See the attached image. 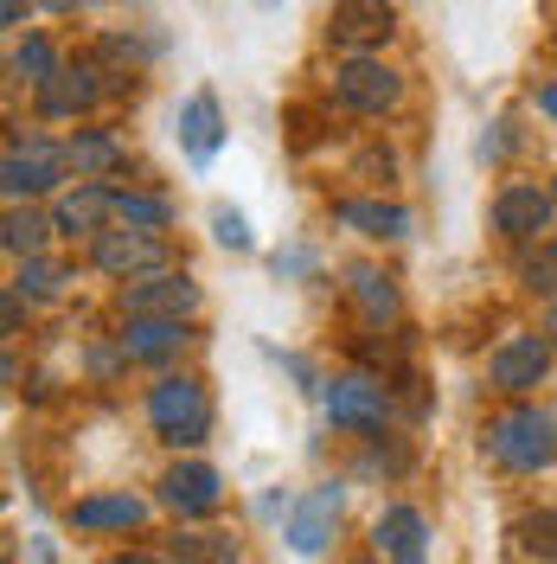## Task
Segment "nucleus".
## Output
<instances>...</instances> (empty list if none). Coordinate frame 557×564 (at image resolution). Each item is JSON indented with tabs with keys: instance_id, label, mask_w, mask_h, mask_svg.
Returning <instances> with one entry per match:
<instances>
[{
	"instance_id": "obj_23",
	"label": "nucleus",
	"mask_w": 557,
	"mask_h": 564,
	"mask_svg": "<svg viewBox=\"0 0 557 564\" xmlns=\"http://www.w3.org/2000/svg\"><path fill=\"white\" fill-rule=\"evenodd\" d=\"M116 218L135 225V231H167L174 206H167V199H148V193H116Z\"/></svg>"
},
{
	"instance_id": "obj_9",
	"label": "nucleus",
	"mask_w": 557,
	"mask_h": 564,
	"mask_svg": "<svg viewBox=\"0 0 557 564\" xmlns=\"http://www.w3.org/2000/svg\"><path fill=\"white\" fill-rule=\"evenodd\" d=\"M391 0H334L327 13V39L347 45V52H365V45H384L391 39Z\"/></svg>"
},
{
	"instance_id": "obj_19",
	"label": "nucleus",
	"mask_w": 557,
	"mask_h": 564,
	"mask_svg": "<svg viewBox=\"0 0 557 564\" xmlns=\"http://www.w3.org/2000/svg\"><path fill=\"white\" fill-rule=\"evenodd\" d=\"M340 225L365 231V238H404V231H411V212L384 206V199H347V206H340Z\"/></svg>"
},
{
	"instance_id": "obj_5",
	"label": "nucleus",
	"mask_w": 557,
	"mask_h": 564,
	"mask_svg": "<svg viewBox=\"0 0 557 564\" xmlns=\"http://www.w3.org/2000/svg\"><path fill=\"white\" fill-rule=\"evenodd\" d=\"M70 167V148H58V141H26V148H7V167H0V180H7V199L20 206V199H33V193H52L58 180H65Z\"/></svg>"
},
{
	"instance_id": "obj_34",
	"label": "nucleus",
	"mask_w": 557,
	"mask_h": 564,
	"mask_svg": "<svg viewBox=\"0 0 557 564\" xmlns=\"http://www.w3.org/2000/svg\"><path fill=\"white\" fill-rule=\"evenodd\" d=\"M39 7H52V13H77V7H90V0H39Z\"/></svg>"
},
{
	"instance_id": "obj_15",
	"label": "nucleus",
	"mask_w": 557,
	"mask_h": 564,
	"mask_svg": "<svg viewBox=\"0 0 557 564\" xmlns=\"http://www.w3.org/2000/svg\"><path fill=\"white\" fill-rule=\"evenodd\" d=\"M116 218V193L109 186H77V193H65L58 199V212H52V225L58 231H70V238H103V225Z\"/></svg>"
},
{
	"instance_id": "obj_8",
	"label": "nucleus",
	"mask_w": 557,
	"mask_h": 564,
	"mask_svg": "<svg viewBox=\"0 0 557 564\" xmlns=\"http://www.w3.org/2000/svg\"><path fill=\"white\" fill-rule=\"evenodd\" d=\"M372 545L384 564H429V520L417 507H384L372 520Z\"/></svg>"
},
{
	"instance_id": "obj_16",
	"label": "nucleus",
	"mask_w": 557,
	"mask_h": 564,
	"mask_svg": "<svg viewBox=\"0 0 557 564\" xmlns=\"http://www.w3.org/2000/svg\"><path fill=\"white\" fill-rule=\"evenodd\" d=\"M97 104V65L84 58V65H58L45 84H39V109L45 116H77V109Z\"/></svg>"
},
{
	"instance_id": "obj_27",
	"label": "nucleus",
	"mask_w": 557,
	"mask_h": 564,
	"mask_svg": "<svg viewBox=\"0 0 557 564\" xmlns=\"http://www.w3.org/2000/svg\"><path fill=\"white\" fill-rule=\"evenodd\" d=\"M520 545H525V552H545V558H557V507H551V513H532V520H520Z\"/></svg>"
},
{
	"instance_id": "obj_13",
	"label": "nucleus",
	"mask_w": 557,
	"mask_h": 564,
	"mask_svg": "<svg viewBox=\"0 0 557 564\" xmlns=\"http://www.w3.org/2000/svg\"><path fill=\"white\" fill-rule=\"evenodd\" d=\"M179 148L193 167H211V154L225 148V116H218V97L211 90H193L186 109H179Z\"/></svg>"
},
{
	"instance_id": "obj_36",
	"label": "nucleus",
	"mask_w": 557,
	"mask_h": 564,
	"mask_svg": "<svg viewBox=\"0 0 557 564\" xmlns=\"http://www.w3.org/2000/svg\"><path fill=\"white\" fill-rule=\"evenodd\" d=\"M365 564H384V558H365Z\"/></svg>"
},
{
	"instance_id": "obj_4",
	"label": "nucleus",
	"mask_w": 557,
	"mask_h": 564,
	"mask_svg": "<svg viewBox=\"0 0 557 564\" xmlns=\"http://www.w3.org/2000/svg\"><path fill=\"white\" fill-rule=\"evenodd\" d=\"M334 97L347 109H359V116H384L404 97V77L391 65H379V58H347V65L334 70Z\"/></svg>"
},
{
	"instance_id": "obj_38",
	"label": "nucleus",
	"mask_w": 557,
	"mask_h": 564,
	"mask_svg": "<svg viewBox=\"0 0 557 564\" xmlns=\"http://www.w3.org/2000/svg\"><path fill=\"white\" fill-rule=\"evenodd\" d=\"M551 564H557V558H551Z\"/></svg>"
},
{
	"instance_id": "obj_26",
	"label": "nucleus",
	"mask_w": 557,
	"mask_h": 564,
	"mask_svg": "<svg viewBox=\"0 0 557 564\" xmlns=\"http://www.w3.org/2000/svg\"><path fill=\"white\" fill-rule=\"evenodd\" d=\"M58 70V58H52V45L45 39H26V45H13V77H26V84H45Z\"/></svg>"
},
{
	"instance_id": "obj_24",
	"label": "nucleus",
	"mask_w": 557,
	"mask_h": 564,
	"mask_svg": "<svg viewBox=\"0 0 557 564\" xmlns=\"http://www.w3.org/2000/svg\"><path fill=\"white\" fill-rule=\"evenodd\" d=\"M70 167H77V174H116V167H122V148L109 135H77L70 141Z\"/></svg>"
},
{
	"instance_id": "obj_10",
	"label": "nucleus",
	"mask_w": 557,
	"mask_h": 564,
	"mask_svg": "<svg viewBox=\"0 0 557 564\" xmlns=\"http://www.w3.org/2000/svg\"><path fill=\"white\" fill-rule=\"evenodd\" d=\"M161 500L174 507L179 520H199V513H211V507L225 500V481H218L211 462H174V468L161 475Z\"/></svg>"
},
{
	"instance_id": "obj_25",
	"label": "nucleus",
	"mask_w": 557,
	"mask_h": 564,
	"mask_svg": "<svg viewBox=\"0 0 557 564\" xmlns=\"http://www.w3.org/2000/svg\"><path fill=\"white\" fill-rule=\"evenodd\" d=\"M65 270H58V263H39V257H26V263H20V276H13V289H20V295H39V302H52V295H65Z\"/></svg>"
},
{
	"instance_id": "obj_11",
	"label": "nucleus",
	"mask_w": 557,
	"mask_h": 564,
	"mask_svg": "<svg viewBox=\"0 0 557 564\" xmlns=\"http://www.w3.org/2000/svg\"><path fill=\"white\" fill-rule=\"evenodd\" d=\"M327 417L347 423V430H384L391 398H384L379 379H334L327 386Z\"/></svg>"
},
{
	"instance_id": "obj_3",
	"label": "nucleus",
	"mask_w": 557,
	"mask_h": 564,
	"mask_svg": "<svg viewBox=\"0 0 557 564\" xmlns=\"http://www.w3.org/2000/svg\"><path fill=\"white\" fill-rule=\"evenodd\" d=\"M90 263L103 270V276H122V282H135V276H161L167 270V245L154 238V231H103V238H90Z\"/></svg>"
},
{
	"instance_id": "obj_31",
	"label": "nucleus",
	"mask_w": 557,
	"mask_h": 564,
	"mask_svg": "<svg viewBox=\"0 0 557 564\" xmlns=\"http://www.w3.org/2000/svg\"><path fill=\"white\" fill-rule=\"evenodd\" d=\"M26 564H58V552H52V539H45V532L26 539Z\"/></svg>"
},
{
	"instance_id": "obj_18",
	"label": "nucleus",
	"mask_w": 557,
	"mask_h": 564,
	"mask_svg": "<svg viewBox=\"0 0 557 564\" xmlns=\"http://www.w3.org/2000/svg\"><path fill=\"white\" fill-rule=\"evenodd\" d=\"M179 347H186V321L141 315V321H129V334H122V359H135V366L167 359V352H179Z\"/></svg>"
},
{
	"instance_id": "obj_12",
	"label": "nucleus",
	"mask_w": 557,
	"mask_h": 564,
	"mask_svg": "<svg viewBox=\"0 0 557 564\" xmlns=\"http://www.w3.org/2000/svg\"><path fill=\"white\" fill-rule=\"evenodd\" d=\"M340 527V488L327 481V488H314L308 500H295V513H288V545L314 558V552H327V539Z\"/></svg>"
},
{
	"instance_id": "obj_7",
	"label": "nucleus",
	"mask_w": 557,
	"mask_h": 564,
	"mask_svg": "<svg viewBox=\"0 0 557 564\" xmlns=\"http://www.w3.org/2000/svg\"><path fill=\"white\" fill-rule=\"evenodd\" d=\"M199 308V282H186V276H148V282H129L122 289V315L141 321V315H161V321H186Z\"/></svg>"
},
{
	"instance_id": "obj_21",
	"label": "nucleus",
	"mask_w": 557,
	"mask_h": 564,
	"mask_svg": "<svg viewBox=\"0 0 557 564\" xmlns=\"http://www.w3.org/2000/svg\"><path fill=\"white\" fill-rule=\"evenodd\" d=\"M352 302L365 308V321L397 315V289H391V276H379V270H352Z\"/></svg>"
},
{
	"instance_id": "obj_28",
	"label": "nucleus",
	"mask_w": 557,
	"mask_h": 564,
	"mask_svg": "<svg viewBox=\"0 0 557 564\" xmlns=\"http://www.w3.org/2000/svg\"><path fill=\"white\" fill-rule=\"evenodd\" d=\"M211 238L225 250H250V225H244V212L238 206H211Z\"/></svg>"
},
{
	"instance_id": "obj_20",
	"label": "nucleus",
	"mask_w": 557,
	"mask_h": 564,
	"mask_svg": "<svg viewBox=\"0 0 557 564\" xmlns=\"http://www.w3.org/2000/svg\"><path fill=\"white\" fill-rule=\"evenodd\" d=\"M167 558L174 564H238V539L231 532H179Z\"/></svg>"
},
{
	"instance_id": "obj_14",
	"label": "nucleus",
	"mask_w": 557,
	"mask_h": 564,
	"mask_svg": "<svg viewBox=\"0 0 557 564\" xmlns=\"http://www.w3.org/2000/svg\"><path fill=\"white\" fill-rule=\"evenodd\" d=\"M545 225H551V193H538V186H506L493 199V231L500 238H538Z\"/></svg>"
},
{
	"instance_id": "obj_6",
	"label": "nucleus",
	"mask_w": 557,
	"mask_h": 564,
	"mask_svg": "<svg viewBox=\"0 0 557 564\" xmlns=\"http://www.w3.org/2000/svg\"><path fill=\"white\" fill-rule=\"evenodd\" d=\"M545 372H551V340H545V334H513V340H500L493 359H488V386L513 391V398L532 391Z\"/></svg>"
},
{
	"instance_id": "obj_29",
	"label": "nucleus",
	"mask_w": 557,
	"mask_h": 564,
	"mask_svg": "<svg viewBox=\"0 0 557 564\" xmlns=\"http://www.w3.org/2000/svg\"><path fill=\"white\" fill-rule=\"evenodd\" d=\"M525 282H532L538 295H557V257H551V263H532V270H525Z\"/></svg>"
},
{
	"instance_id": "obj_35",
	"label": "nucleus",
	"mask_w": 557,
	"mask_h": 564,
	"mask_svg": "<svg viewBox=\"0 0 557 564\" xmlns=\"http://www.w3.org/2000/svg\"><path fill=\"white\" fill-rule=\"evenodd\" d=\"M545 334H551V340H557V308H551V315H545Z\"/></svg>"
},
{
	"instance_id": "obj_33",
	"label": "nucleus",
	"mask_w": 557,
	"mask_h": 564,
	"mask_svg": "<svg viewBox=\"0 0 557 564\" xmlns=\"http://www.w3.org/2000/svg\"><path fill=\"white\" fill-rule=\"evenodd\" d=\"M109 564H167V558H154V552H122V558H109Z\"/></svg>"
},
{
	"instance_id": "obj_2",
	"label": "nucleus",
	"mask_w": 557,
	"mask_h": 564,
	"mask_svg": "<svg viewBox=\"0 0 557 564\" xmlns=\"http://www.w3.org/2000/svg\"><path fill=\"white\" fill-rule=\"evenodd\" d=\"M148 423L167 436V443H206L211 430V398L199 379H161L148 391Z\"/></svg>"
},
{
	"instance_id": "obj_17",
	"label": "nucleus",
	"mask_w": 557,
	"mask_h": 564,
	"mask_svg": "<svg viewBox=\"0 0 557 564\" xmlns=\"http://www.w3.org/2000/svg\"><path fill=\"white\" fill-rule=\"evenodd\" d=\"M141 520H148V500H135V494H90L70 507V527L84 532H129Z\"/></svg>"
},
{
	"instance_id": "obj_32",
	"label": "nucleus",
	"mask_w": 557,
	"mask_h": 564,
	"mask_svg": "<svg viewBox=\"0 0 557 564\" xmlns=\"http://www.w3.org/2000/svg\"><path fill=\"white\" fill-rule=\"evenodd\" d=\"M538 109H545V116L557 122V84H545V90H538Z\"/></svg>"
},
{
	"instance_id": "obj_30",
	"label": "nucleus",
	"mask_w": 557,
	"mask_h": 564,
	"mask_svg": "<svg viewBox=\"0 0 557 564\" xmlns=\"http://www.w3.org/2000/svg\"><path fill=\"white\" fill-rule=\"evenodd\" d=\"M308 263H314L308 250H276V276H302Z\"/></svg>"
},
{
	"instance_id": "obj_22",
	"label": "nucleus",
	"mask_w": 557,
	"mask_h": 564,
	"mask_svg": "<svg viewBox=\"0 0 557 564\" xmlns=\"http://www.w3.org/2000/svg\"><path fill=\"white\" fill-rule=\"evenodd\" d=\"M45 231H52V225H45V218H39V212H7V225H0V245L13 250V257H20V263H26V257H39V245H45Z\"/></svg>"
},
{
	"instance_id": "obj_1",
	"label": "nucleus",
	"mask_w": 557,
	"mask_h": 564,
	"mask_svg": "<svg viewBox=\"0 0 557 564\" xmlns=\"http://www.w3.org/2000/svg\"><path fill=\"white\" fill-rule=\"evenodd\" d=\"M488 449L493 462H506V468H551L557 462V417L551 411H538V404H520V411H506V417L488 423Z\"/></svg>"
},
{
	"instance_id": "obj_37",
	"label": "nucleus",
	"mask_w": 557,
	"mask_h": 564,
	"mask_svg": "<svg viewBox=\"0 0 557 564\" xmlns=\"http://www.w3.org/2000/svg\"><path fill=\"white\" fill-rule=\"evenodd\" d=\"M551 193H557V186H551Z\"/></svg>"
}]
</instances>
